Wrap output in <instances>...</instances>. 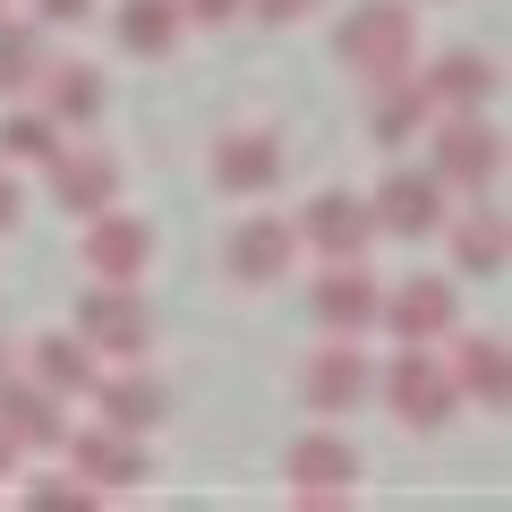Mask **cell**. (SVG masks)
I'll return each mask as SVG.
<instances>
[{
    "instance_id": "17",
    "label": "cell",
    "mask_w": 512,
    "mask_h": 512,
    "mask_svg": "<svg viewBox=\"0 0 512 512\" xmlns=\"http://www.w3.org/2000/svg\"><path fill=\"white\" fill-rule=\"evenodd\" d=\"M453 393H470L478 410H504L512 402V359H504V342L495 333H470V342H453Z\"/></svg>"
},
{
    "instance_id": "24",
    "label": "cell",
    "mask_w": 512,
    "mask_h": 512,
    "mask_svg": "<svg viewBox=\"0 0 512 512\" xmlns=\"http://www.w3.org/2000/svg\"><path fill=\"white\" fill-rule=\"evenodd\" d=\"M35 384H52V393H94V342L86 333H43L35 342Z\"/></svg>"
},
{
    "instance_id": "2",
    "label": "cell",
    "mask_w": 512,
    "mask_h": 512,
    "mask_svg": "<svg viewBox=\"0 0 512 512\" xmlns=\"http://www.w3.org/2000/svg\"><path fill=\"white\" fill-rule=\"evenodd\" d=\"M384 402H393V419H402V427H419V436H427V427L453 419L461 393H453V376H444V359H427V342H402V359L384 367Z\"/></svg>"
},
{
    "instance_id": "33",
    "label": "cell",
    "mask_w": 512,
    "mask_h": 512,
    "mask_svg": "<svg viewBox=\"0 0 512 512\" xmlns=\"http://www.w3.org/2000/svg\"><path fill=\"white\" fill-rule=\"evenodd\" d=\"M0 376H9V350H0Z\"/></svg>"
},
{
    "instance_id": "20",
    "label": "cell",
    "mask_w": 512,
    "mask_h": 512,
    "mask_svg": "<svg viewBox=\"0 0 512 512\" xmlns=\"http://www.w3.org/2000/svg\"><path fill=\"white\" fill-rule=\"evenodd\" d=\"M43 111L52 120H69V128H86L94 111H103V69H86V60H43Z\"/></svg>"
},
{
    "instance_id": "31",
    "label": "cell",
    "mask_w": 512,
    "mask_h": 512,
    "mask_svg": "<svg viewBox=\"0 0 512 512\" xmlns=\"http://www.w3.org/2000/svg\"><path fill=\"white\" fill-rule=\"evenodd\" d=\"M18 214H26V197H18V180L0 171V231H18Z\"/></svg>"
},
{
    "instance_id": "27",
    "label": "cell",
    "mask_w": 512,
    "mask_h": 512,
    "mask_svg": "<svg viewBox=\"0 0 512 512\" xmlns=\"http://www.w3.org/2000/svg\"><path fill=\"white\" fill-rule=\"evenodd\" d=\"M26 504H35V512H94V504H103V487H94V478H35Z\"/></svg>"
},
{
    "instance_id": "21",
    "label": "cell",
    "mask_w": 512,
    "mask_h": 512,
    "mask_svg": "<svg viewBox=\"0 0 512 512\" xmlns=\"http://www.w3.org/2000/svg\"><path fill=\"white\" fill-rule=\"evenodd\" d=\"M427 111H436V103H427L419 77H384L376 103H367V137H376V146H402V137H419V128H427Z\"/></svg>"
},
{
    "instance_id": "15",
    "label": "cell",
    "mask_w": 512,
    "mask_h": 512,
    "mask_svg": "<svg viewBox=\"0 0 512 512\" xmlns=\"http://www.w3.org/2000/svg\"><path fill=\"white\" fill-rule=\"evenodd\" d=\"M69 470L94 478L103 495H120V487H137V478H154V470H146V444L120 436V427H86V436H69Z\"/></svg>"
},
{
    "instance_id": "3",
    "label": "cell",
    "mask_w": 512,
    "mask_h": 512,
    "mask_svg": "<svg viewBox=\"0 0 512 512\" xmlns=\"http://www.w3.org/2000/svg\"><path fill=\"white\" fill-rule=\"evenodd\" d=\"M77 265H86L94 282H111V291H137V274L154 265V231L137 214H94L86 231H77Z\"/></svg>"
},
{
    "instance_id": "16",
    "label": "cell",
    "mask_w": 512,
    "mask_h": 512,
    "mask_svg": "<svg viewBox=\"0 0 512 512\" xmlns=\"http://www.w3.org/2000/svg\"><path fill=\"white\" fill-rule=\"evenodd\" d=\"M0 427H9L26 453H52V444H69V419H60V393H52V384L0 376Z\"/></svg>"
},
{
    "instance_id": "28",
    "label": "cell",
    "mask_w": 512,
    "mask_h": 512,
    "mask_svg": "<svg viewBox=\"0 0 512 512\" xmlns=\"http://www.w3.org/2000/svg\"><path fill=\"white\" fill-rule=\"evenodd\" d=\"M265 26H299V18H316V0H248Z\"/></svg>"
},
{
    "instance_id": "29",
    "label": "cell",
    "mask_w": 512,
    "mask_h": 512,
    "mask_svg": "<svg viewBox=\"0 0 512 512\" xmlns=\"http://www.w3.org/2000/svg\"><path fill=\"white\" fill-rule=\"evenodd\" d=\"M180 9H188V18H197V26H222V18H239L248 0H180Z\"/></svg>"
},
{
    "instance_id": "12",
    "label": "cell",
    "mask_w": 512,
    "mask_h": 512,
    "mask_svg": "<svg viewBox=\"0 0 512 512\" xmlns=\"http://www.w3.org/2000/svg\"><path fill=\"white\" fill-rule=\"evenodd\" d=\"M367 384H376V376H367L359 350H350V342H325L308 367H299V402H308L316 419H342V410H359Z\"/></svg>"
},
{
    "instance_id": "32",
    "label": "cell",
    "mask_w": 512,
    "mask_h": 512,
    "mask_svg": "<svg viewBox=\"0 0 512 512\" xmlns=\"http://www.w3.org/2000/svg\"><path fill=\"white\" fill-rule=\"evenodd\" d=\"M18 453H26V444L9 436V427H0V478H18Z\"/></svg>"
},
{
    "instance_id": "10",
    "label": "cell",
    "mask_w": 512,
    "mask_h": 512,
    "mask_svg": "<svg viewBox=\"0 0 512 512\" xmlns=\"http://www.w3.org/2000/svg\"><path fill=\"white\" fill-rule=\"evenodd\" d=\"M291 256H299V231L274 214H248L231 231V248H222V265H231V282H248V291H265V282L291 274Z\"/></svg>"
},
{
    "instance_id": "11",
    "label": "cell",
    "mask_w": 512,
    "mask_h": 512,
    "mask_svg": "<svg viewBox=\"0 0 512 512\" xmlns=\"http://www.w3.org/2000/svg\"><path fill=\"white\" fill-rule=\"evenodd\" d=\"M376 316L393 325V342H444V333L461 325V291L436 282V274H419V282H402V291L384 299Z\"/></svg>"
},
{
    "instance_id": "9",
    "label": "cell",
    "mask_w": 512,
    "mask_h": 512,
    "mask_svg": "<svg viewBox=\"0 0 512 512\" xmlns=\"http://www.w3.org/2000/svg\"><path fill=\"white\" fill-rule=\"evenodd\" d=\"M77 333H86L94 350H120V359H137V350L154 342V316L137 291H111V282H94L86 299H77Z\"/></svg>"
},
{
    "instance_id": "22",
    "label": "cell",
    "mask_w": 512,
    "mask_h": 512,
    "mask_svg": "<svg viewBox=\"0 0 512 512\" xmlns=\"http://www.w3.org/2000/svg\"><path fill=\"white\" fill-rule=\"evenodd\" d=\"M180 26H188L180 0H120V52H137V60H163L180 43Z\"/></svg>"
},
{
    "instance_id": "13",
    "label": "cell",
    "mask_w": 512,
    "mask_h": 512,
    "mask_svg": "<svg viewBox=\"0 0 512 512\" xmlns=\"http://www.w3.org/2000/svg\"><path fill=\"white\" fill-rule=\"evenodd\" d=\"M367 214H376V231L427 239V231L444 222V180H436V171H393V180L367 197Z\"/></svg>"
},
{
    "instance_id": "6",
    "label": "cell",
    "mask_w": 512,
    "mask_h": 512,
    "mask_svg": "<svg viewBox=\"0 0 512 512\" xmlns=\"http://www.w3.org/2000/svg\"><path fill=\"white\" fill-rule=\"evenodd\" d=\"M282 478H291L299 504H350V478H359V453H350L333 427H316V436L291 444V461H282Z\"/></svg>"
},
{
    "instance_id": "1",
    "label": "cell",
    "mask_w": 512,
    "mask_h": 512,
    "mask_svg": "<svg viewBox=\"0 0 512 512\" xmlns=\"http://www.w3.org/2000/svg\"><path fill=\"white\" fill-rule=\"evenodd\" d=\"M333 52H342V69L367 77V86L410 77V52H419V18H410V0H359V9L342 18V35H333Z\"/></svg>"
},
{
    "instance_id": "30",
    "label": "cell",
    "mask_w": 512,
    "mask_h": 512,
    "mask_svg": "<svg viewBox=\"0 0 512 512\" xmlns=\"http://www.w3.org/2000/svg\"><path fill=\"white\" fill-rule=\"evenodd\" d=\"M86 9H94V0H35V18H43V26H77Z\"/></svg>"
},
{
    "instance_id": "4",
    "label": "cell",
    "mask_w": 512,
    "mask_h": 512,
    "mask_svg": "<svg viewBox=\"0 0 512 512\" xmlns=\"http://www.w3.org/2000/svg\"><path fill=\"white\" fill-rule=\"evenodd\" d=\"M495 171H504V137H495L478 111H453V120L436 128V180L461 188V197H487Z\"/></svg>"
},
{
    "instance_id": "7",
    "label": "cell",
    "mask_w": 512,
    "mask_h": 512,
    "mask_svg": "<svg viewBox=\"0 0 512 512\" xmlns=\"http://www.w3.org/2000/svg\"><path fill=\"white\" fill-rule=\"evenodd\" d=\"M299 239H308L325 265H359L367 239H376V214H367V197H350V188H325V197L299 214Z\"/></svg>"
},
{
    "instance_id": "19",
    "label": "cell",
    "mask_w": 512,
    "mask_h": 512,
    "mask_svg": "<svg viewBox=\"0 0 512 512\" xmlns=\"http://www.w3.org/2000/svg\"><path fill=\"white\" fill-rule=\"evenodd\" d=\"M94 402H103V427H120V436H146V427L171 419V393L154 376H111L94 384Z\"/></svg>"
},
{
    "instance_id": "23",
    "label": "cell",
    "mask_w": 512,
    "mask_h": 512,
    "mask_svg": "<svg viewBox=\"0 0 512 512\" xmlns=\"http://www.w3.org/2000/svg\"><path fill=\"white\" fill-rule=\"evenodd\" d=\"M504 256H512V231H504L495 205H478V214L453 222V265L461 274H504Z\"/></svg>"
},
{
    "instance_id": "18",
    "label": "cell",
    "mask_w": 512,
    "mask_h": 512,
    "mask_svg": "<svg viewBox=\"0 0 512 512\" xmlns=\"http://www.w3.org/2000/svg\"><path fill=\"white\" fill-rule=\"evenodd\" d=\"M419 86H427V103H444V111H478L495 86H504V69H495L487 52H444Z\"/></svg>"
},
{
    "instance_id": "14",
    "label": "cell",
    "mask_w": 512,
    "mask_h": 512,
    "mask_svg": "<svg viewBox=\"0 0 512 512\" xmlns=\"http://www.w3.org/2000/svg\"><path fill=\"white\" fill-rule=\"evenodd\" d=\"M308 308H316V325H325L333 342H350V333H367V325H376L384 291L359 274V265H325V274H316V299H308Z\"/></svg>"
},
{
    "instance_id": "5",
    "label": "cell",
    "mask_w": 512,
    "mask_h": 512,
    "mask_svg": "<svg viewBox=\"0 0 512 512\" xmlns=\"http://www.w3.org/2000/svg\"><path fill=\"white\" fill-rule=\"evenodd\" d=\"M43 180H52V205L77 214V222H94V214L120 205V163H111L103 146H60L52 163H43Z\"/></svg>"
},
{
    "instance_id": "8",
    "label": "cell",
    "mask_w": 512,
    "mask_h": 512,
    "mask_svg": "<svg viewBox=\"0 0 512 512\" xmlns=\"http://www.w3.org/2000/svg\"><path fill=\"white\" fill-rule=\"evenodd\" d=\"M282 180V137L274 128H222L214 137V188L222 197H265Z\"/></svg>"
},
{
    "instance_id": "25",
    "label": "cell",
    "mask_w": 512,
    "mask_h": 512,
    "mask_svg": "<svg viewBox=\"0 0 512 512\" xmlns=\"http://www.w3.org/2000/svg\"><path fill=\"white\" fill-rule=\"evenodd\" d=\"M0 154H9V163H52L60 154V120L52 111H9V120H0Z\"/></svg>"
},
{
    "instance_id": "26",
    "label": "cell",
    "mask_w": 512,
    "mask_h": 512,
    "mask_svg": "<svg viewBox=\"0 0 512 512\" xmlns=\"http://www.w3.org/2000/svg\"><path fill=\"white\" fill-rule=\"evenodd\" d=\"M35 77H43V43H35V26H9V18H0V94L35 86Z\"/></svg>"
}]
</instances>
